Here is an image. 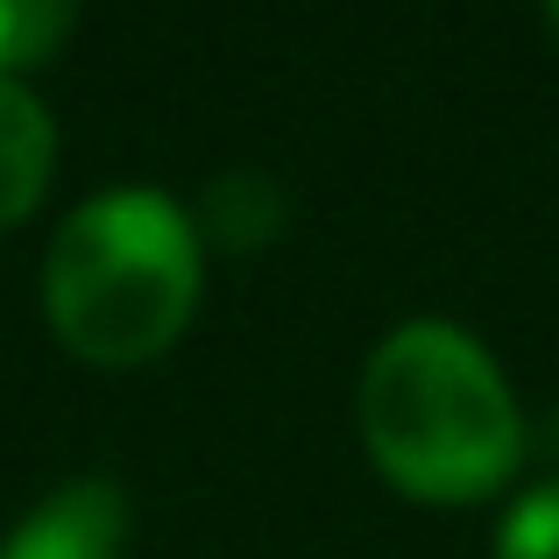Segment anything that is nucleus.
<instances>
[{"label":"nucleus","instance_id":"f03ea898","mask_svg":"<svg viewBox=\"0 0 559 559\" xmlns=\"http://www.w3.org/2000/svg\"><path fill=\"white\" fill-rule=\"evenodd\" d=\"M199 305V227L164 191H99L57 227L43 312L57 341L99 369L156 361Z\"/></svg>","mask_w":559,"mask_h":559},{"label":"nucleus","instance_id":"39448f33","mask_svg":"<svg viewBox=\"0 0 559 559\" xmlns=\"http://www.w3.org/2000/svg\"><path fill=\"white\" fill-rule=\"evenodd\" d=\"M199 227L213 234L219 248H234V255H241V248H262L284 227V191L262 178V170H227V178L205 185Z\"/></svg>","mask_w":559,"mask_h":559},{"label":"nucleus","instance_id":"423d86ee","mask_svg":"<svg viewBox=\"0 0 559 559\" xmlns=\"http://www.w3.org/2000/svg\"><path fill=\"white\" fill-rule=\"evenodd\" d=\"M71 22H79V0H0V79L57 57Z\"/></svg>","mask_w":559,"mask_h":559},{"label":"nucleus","instance_id":"7ed1b4c3","mask_svg":"<svg viewBox=\"0 0 559 559\" xmlns=\"http://www.w3.org/2000/svg\"><path fill=\"white\" fill-rule=\"evenodd\" d=\"M128 546V496L114 481H71L43 496L8 538L0 559H121Z\"/></svg>","mask_w":559,"mask_h":559},{"label":"nucleus","instance_id":"6e6552de","mask_svg":"<svg viewBox=\"0 0 559 559\" xmlns=\"http://www.w3.org/2000/svg\"><path fill=\"white\" fill-rule=\"evenodd\" d=\"M546 22H552V36H559V0H546Z\"/></svg>","mask_w":559,"mask_h":559},{"label":"nucleus","instance_id":"20e7f679","mask_svg":"<svg viewBox=\"0 0 559 559\" xmlns=\"http://www.w3.org/2000/svg\"><path fill=\"white\" fill-rule=\"evenodd\" d=\"M50 164H57V128L43 114V99L28 85L0 79V234L36 213Z\"/></svg>","mask_w":559,"mask_h":559},{"label":"nucleus","instance_id":"f257e3e1","mask_svg":"<svg viewBox=\"0 0 559 559\" xmlns=\"http://www.w3.org/2000/svg\"><path fill=\"white\" fill-rule=\"evenodd\" d=\"M361 439L418 503H481L524 461V418L503 369L439 319H411L369 355Z\"/></svg>","mask_w":559,"mask_h":559},{"label":"nucleus","instance_id":"0eeeda50","mask_svg":"<svg viewBox=\"0 0 559 559\" xmlns=\"http://www.w3.org/2000/svg\"><path fill=\"white\" fill-rule=\"evenodd\" d=\"M496 559H559V481L532 489L496 532Z\"/></svg>","mask_w":559,"mask_h":559}]
</instances>
